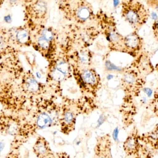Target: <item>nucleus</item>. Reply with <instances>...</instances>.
<instances>
[{
  "mask_svg": "<svg viewBox=\"0 0 158 158\" xmlns=\"http://www.w3.org/2000/svg\"><path fill=\"white\" fill-rule=\"evenodd\" d=\"M20 0H8V2L11 5H15L17 4L20 2Z\"/></svg>",
  "mask_w": 158,
  "mask_h": 158,
  "instance_id": "nucleus-26",
  "label": "nucleus"
},
{
  "mask_svg": "<svg viewBox=\"0 0 158 158\" xmlns=\"http://www.w3.org/2000/svg\"><path fill=\"white\" fill-rule=\"evenodd\" d=\"M19 50L11 42L8 30L0 28V61L9 56L19 53Z\"/></svg>",
  "mask_w": 158,
  "mask_h": 158,
  "instance_id": "nucleus-8",
  "label": "nucleus"
},
{
  "mask_svg": "<svg viewBox=\"0 0 158 158\" xmlns=\"http://www.w3.org/2000/svg\"><path fill=\"white\" fill-rule=\"evenodd\" d=\"M140 135L137 130L135 129L128 135L123 143V149L128 156L133 157L139 152L142 145Z\"/></svg>",
  "mask_w": 158,
  "mask_h": 158,
  "instance_id": "nucleus-9",
  "label": "nucleus"
},
{
  "mask_svg": "<svg viewBox=\"0 0 158 158\" xmlns=\"http://www.w3.org/2000/svg\"><path fill=\"white\" fill-rule=\"evenodd\" d=\"M106 65H108L110 66V67H108L109 68V69H117V68H116V67L114 65H112V64H109L108 63V64H107Z\"/></svg>",
  "mask_w": 158,
  "mask_h": 158,
  "instance_id": "nucleus-29",
  "label": "nucleus"
},
{
  "mask_svg": "<svg viewBox=\"0 0 158 158\" xmlns=\"http://www.w3.org/2000/svg\"><path fill=\"white\" fill-rule=\"evenodd\" d=\"M97 158H107L106 156H104V155H99L98 156V157Z\"/></svg>",
  "mask_w": 158,
  "mask_h": 158,
  "instance_id": "nucleus-30",
  "label": "nucleus"
},
{
  "mask_svg": "<svg viewBox=\"0 0 158 158\" xmlns=\"http://www.w3.org/2000/svg\"><path fill=\"white\" fill-rule=\"evenodd\" d=\"M35 125L24 114L10 113L0 110V133L13 137L11 150H18L34 133Z\"/></svg>",
  "mask_w": 158,
  "mask_h": 158,
  "instance_id": "nucleus-2",
  "label": "nucleus"
},
{
  "mask_svg": "<svg viewBox=\"0 0 158 158\" xmlns=\"http://www.w3.org/2000/svg\"><path fill=\"white\" fill-rule=\"evenodd\" d=\"M57 5L64 18L77 25L94 20L95 13L87 0H57Z\"/></svg>",
  "mask_w": 158,
  "mask_h": 158,
  "instance_id": "nucleus-3",
  "label": "nucleus"
},
{
  "mask_svg": "<svg viewBox=\"0 0 158 158\" xmlns=\"http://www.w3.org/2000/svg\"><path fill=\"white\" fill-rule=\"evenodd\" d=\"M33 149L34 153L38 158H44L48 154L47 144L46 141L41 137L37 139Z\"/></svg>",
  "mask_w": 158,
  "mask_h": 158,
  "instance_id": "nucleus-12",
  "label": "nucleus"
},
{
  "mask_svg": "<svg viewBox=\"0 0 158 158\" xmlns=\"http://www.w3.org/2000/svg\"><path fill=\"white\" fill-rule=\"evenodd\" d=\"M147 7L152 8L158 13V0H143Z\"/></svg>",
  "mask_w": 158,
  "mask_h": 158,
  "instance_id": "nucleus-17",
  "label": "nucleus"
},
{
  "mask_svg": "<svg viewBox=\"0 0 158 158\" xmlns=\"http://www.w3.org/2000/svg\"><path fill=\"white\" fill-rule=\"evenodd\" d=\"M35 125L40 129L49 127L52 123V120L45 112H40L35 116Z\"/></svg>",
  "mask_w": 158,
  "mask_h": 158,
  "instance_id": "nucleus-13",
  "label": "nucleus"
},
{
  "mask_svg": "<svg viewBox=\"0 0 158 158\" xmlns=\"http://www.w3.org/2000/svg\"><path fill=\"white\" fill-rule=\"evenodd\" d=\"M143 92L146 94L148 96L150 97L153 94V91L152 89L148 87L144 88Z\"/></svg>",
  "mask_w": 158,
  "mask_h": 158,
  "instance_id": "nucleus-23",
  "label": "nucleus"
},
{
  "mask_svg": "<svg viewBox=\"0 0 158 158\" xmlns=\"http://www.w3.org/2000/svg\"><path fill=\"white\" fill-rule=\"evenodd\" d=\"M140 142L153 151H158V123L148 132L140 135Z\"/></svg>",
  "mask_w": 158,
  "mask_h": 158,
  "instance_id": "nucleus-10",
  "label": "nucleus"
},
{
  "mask_svg": "<svg viewBox=\"0 0 158 158\" xmlns=\"http://www.w3.org/2000/svg\"><path fill=\"white\" fill-rule=\"evenodd\" d=\"M19 87L20 92L26 97L36 95L40 90V85L30 71H24L20 81Z\"/></svg>",
  "mask_w": 158,
  "mask_h": 158,
  "instance_id": "nucleus-7",
  "label": "nucleus"
},
{
  "mask_svg": "<svg viewBox=\"0 0 158 158\" xmlns=\"http://www.w3.org/2000/svg\"><path fill=\"white\" fill-rule=\"evenodd\" d=\"M80 59H81V61L82 63H86L87 60H88V57L86 56L85 55L82 54L80 56Z\"/></svg>",
  "mask_w": 158,
  "mask_h": 158,
  "instance_id": "nucleus-25",
  "label": "nucleus"
},
{
  "mask_svg": "<svg viewBox=\"0 0 158 158\" xmlns=\"http://www.w3.org/2000/svg\"><path fill=\"white\" fill-rule=\"evenodd\" d=\"M82 78L85 83L89 85H94L96 81V79L94 73L89 70H85L82 74Z\"/></svg>",
  "mask_w": 158,
  "mask_h": 158,
  "instance_id": "nucleus-15",
  "label": "nucleus"
},
{
  "mask_svg": "<svg viewBox=\"0 0 158 158\" xmlns=\"http://www.w3.org/2000/svg\"><path fill=\"white\" fill-rule=\"evenodd\" d=\"M24 3L28 24L44 25L48 18L46 0H24Z\"/></svg>",
  "mask_w": 158,
  "mask_h": 158,
  "instance_id": "nucleus-5",
  "label": "nucleus"
},
{
  "mask_svg": "<svg viewBox=\"0 0 158 158\" xmlns=\"http://www.w3.org/2000/svg\"><path fill=\"white\" fill-rule=\"evenodd\" d=\"M4 143L3 142H0V155H1V153H2V151L3 150L4 148Z\"/></svg>",
  "mask_w": 158,
  "mask_h": 158,
  "instance_id": "nucleus-27",
  "label": "nucleus"
},
{
  "mask_svg": "<svg viewBox=\"0 0 158 158\" xmlns=\"http://www.w3.org/2000/svg\"><path fill=\"white\" fill-rule=\"evenodd\" d=\"M56 69L64 74H67L69 71V67L68 64L63 61H61L57 64Z\"/></svg>",
  "mask_w": 158,
  "mask_h": 158,
  "instance_id": "nucleus-16",
  "label": "nucleus"
},
{
  "mask_svg": "<svg viewBox=\"0 0 158 158\" xmlns=\"http://www.w3.org/2000/svg\"><path fill=\"white\" fill-rule=\"evenodd\" d=\"M124 80L128 84H133L135 81V78L131 74H127L124 76Z\"/></svg>",
  "mask_w": 158,
  "mask_h": 158,
  "instance_id": "nucleus-21",
  "label": "nucleus"
},
{
  "mask_svg": "<svg viewBox=\"0 0 158 158\" xmlns=\"http://www.w3.org/2000/svg\"><path fill=\"white\" fill-rule=\"evenodd\" d=\"M64 120L65 123L68 124L73 123L74 120V116L73 113L69 111L65 112L64 116Z\"/></svg>",
  "mask_w": 158,
  "mask_h": 158,
  "instance_id": "nucleus-18",
  "label": "nucleus"
},
{
  "mask_svg": "<svg viewBox=\"0 0 158 158\" xmlns=\"http://www.w3.org/2000/svg\"><path fill=\"white\" fill-rule=\"evenodd\" d=\"M121 15L135 31L140 29L147 22L150 12L140 0H121Z\"/></svg>",
  "mask_w": 158,
  "mask_h": 158,
  "instance_id": "nucleus-4",
  "label": "nucleus"
},
{
  "mask_svg": "<svg viewBox=\"0 0 158 158\" xmlns=\"http://www.w3.org/2000/svg\"><path fill=\"white\" fill-rule=\"evenodd\" d=\"M24 71L19 53L0 61V106L10 113L24 114L27 109L28 98L19 87Z\"/></svg>",
  "mask_w": 158,
  "mask_h": 158,
  "instance_id": "nucleus-1",
  "label": "nucleus"
},
{
  "mask_svg": "<svg viewBox=\"0 0 158 158\" xmlns=\"http://www.w3.org/2000/svg\"><path fill=\"white\" fill-rule=\"evenodd\" d=\"M18 150H11L6 158H21Z\"/></svg>",
  "mask_w": 158,
  "mask_h": 158,
  "instance_id": "nucleus-22",
  "label": "nucleus"
},
{
  "mask_svg": "<svg viewBox=\"0 0 158 158\" xmlns=\"http://www.w3.org/2000/svg\"><path fill=\"white\" fill-rule=\"evenodd\" d=\"M104 119L103 117H101L99 118L98 120V126H99L104 123Z\"/></svg>",
  "mask_w": 158,
  "mask_h": 158,
  "instance_id": "nucleus-28",
  "label": "nucleus"
},
{
  "mask_svg": "<svg viewBox=\"0 0 158 158\" xmlns=\"http://www.w3.org/2000/svg\"><path fill=\"white\" fill-rule=\"evenodd\" d=\"M52 76L53 79L57 81H62L64 77V74L60 72L56 69L53 71Z\"/></svg>",
  "mask_w": 158,
  "mask_h": 158,
  "instance_id": "nucleus-19",
  "label": "nucleus"
},
{
  "mask_svg": "<svg viewBox=\"0 0 158 158\" xmlns=\"http://www.w3.org/2000/svg\"><path fill=\"white\" fill-rule=\"evenodd\" d=\"M152 30L155 38L158 40V18L156 19L152 24Z\"/></svg>",
  "mask_w": 158,
  "mask_h": 158,
  "instance_id": "nucleus-20",
  "label": "nucleus"
},
{
  "mask_svg": "<svg viewBox=\"0 0 158 158\" xmlns=\"http://www.w3.org/2000/svg\"><path fill=\"white\" fill-rule=\"evenodd\" d=\"M123 43L128 48L132 50H136L142 46L143 39L138 34L137 31H135L124 38Z\"/></svg>",
  "mask_w": 158,
  "mask_h": 158,
  "instance_id": "nucleus-11",
  "label": "nucleus"
},
{
  "mask_svg": "<svg viewBox=\"0 0 158 158\" xmlns=\"http://www.w3.org/2000/svg\"><path fill=\"white\" fill-rule=\"evenodd\" d=\"M118 128L115 129L113 132V137L115 141L118 140Z\"/></svg>",
  "mask_w": 158,
  "mask_h": 158,
  "instance_id": "nucleus-24",
  "label": "nucleus"
},
{
  "mask_svg": "<svg viewBox=\"0 0 158 158\" xmlns=\"http://www.w3.org/2000/svg\"><path fill=\"white\" fill-rule=\"evenodd\" d=\"M4 0H0V6L4 2Z\"/></svg>",
  "mask_w": 158,
  "mask_h": 158,
  "instance_id": "nucleus-31",
  "label": "nucleus"
},
{
  "mask_svg": "<svg viewBox=\"0 0 158 158\" xmlns=\"http://www.w3.org/2000/svg\"><path fill=\"white\" fill-rule=\"evenodd\" d=\"M133 158H153V151L142 143L138 154L133 157Z\"/></svg>",
  "mask_w": 158,
  "mask_h": 158,
  "instance_id": "nucleus-14",
  "label": "nucleus"
},
{
  "mask_svg": "<svg viewBox=\"0 0 158 158\" xmlns=\"http://www.w3.org/2000/svg\"><path fill=\"white\" fill-rule=\"evenodd\" d=\"M9 36L13 45L19 49L32 44L31 31L28 26H21L8 29Z\"/></svg>",
  "mask_w": 158,
  "mask_h": 158,
  "instance_id": "nucleus-6",
  "label": "nucleus"
}]
</instances>
